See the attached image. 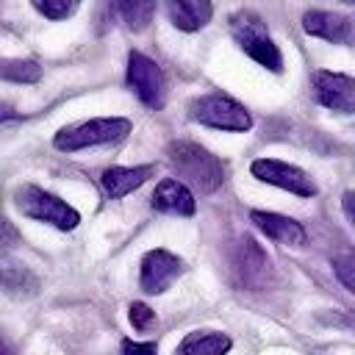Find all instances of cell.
<instances>
[{
    "instance_id": "cell-1",
    "label": "cell",
    "mask_w": 355,
    "mask_h": 355,
    "mask_svg": "<svg viewBox=\"0 0 355 355\" xmlns=\"http://www.w3.org/2000/svg\"><path fill=\"white\" fill-rule=\"evenodd\" d=\"M166 161L178 175V180L186 183L191 191L211 194L225 183V164L197 141H186V139L172 141L166 147Z\"/></svg>"
},
{
    "instance_id": "cell-2",
    "label": "cell",
    "mask_w": 355,
    "mask_h": 355,
    "mask_svg": "<svg viewBox=\"0 0 355 355\" xmlns=\"http://www.w3.org/2000/svg\"><path fill=\"white\" fill-rule=\"evenodd\" d=\"M189 116L205 128L230 130V133H244L252 128L250 111L225 92H208V94L194 97L189 103Z\"/></svg>"
},
{
    "instance_id": "cell-3",
    "label": "cell",
    "mask_w": 355,
    "mask_h": 355,
    "mask_svg": "<svg viewBox=\"0 0 355 355\" xmlns=\"http://www.w3.org/2000/svg\"><path fill=\"white\" fill-rule=\"evenodd\" d=\"M230 36L236 39V44L261 67H266L269 72H280L283 69V55L277 50V44L272 42V36L266 33V25L258 14L252 11H236L230 17Z\"/></svg>"
},
{
    "instance_id": "cell-4",
    "label": "cell",
    "mask_w": 355,
    "mask_h": 355,
    "mask_svg": "<svg viewBox=\"0 0 355 355\" xmlns=\"http://www.w3.org/2000/svg\"><path fill=\"white\" fill-rule=\"evenodd\" d=\"M128 133H130V119H125V116H97V119H86V122L61 128L55 133L53 144L61 153H75V150H86V147L119 141Z\"/></svg>"
},
{
    "instance_id": "cell-5",
    "label": "cell",
    "mask_w": 355,
    "mask_h": 355,
    "mask_svg": "<svg viewBox=\"0 0 355 355\" xmlns=\"http://www.w3.org/2000/svg\"><path fill=\"white\" fill-rule=\"evenodd\" d=\"M14 205L25 216H31L36 222H44V225H53L58 230H72L80 222V214L69 202H64L61 197L39 189L33 183H25V186H19L14 191Z\"/></svg>"
},
{
    "instance_id": "cell-6",
    "label": "cell",
    "mask_w": 355,
    "mask_h": 355,
    "mask_svg": "<svg viewBox=\"0 0 355 355\" xmlns=\"http://www.w3.org/2000/svg\"><path fill=\"white\" fill-rule=\"evenodd\" d=\"M227 261H230V275L241 288L261 291L269 286L272 263H269V255L263 252V247L252 236H239L227 250Z\"/></svg>"
},
{
    "instance_id": "cell-7",
    "label": "cell",
    "mask_w": 355,
    "mask_h": 355,
    "mask_svg": "<svg viewBox=\"0 0 355 355\" xmlns=\"http://www.w3.org/2000/svg\"><path fill=\"white\" fill-rule=\"evenodd\" d=\"M125 80L128 86L136 92V97L150 105V108H161L164 100H166V78H164V69L147 58L144 53L133 50L128 55V72H125Z\"/></svg>"
},
{
    "instance_id": "cell-8",
    "label": "cell",
    "mask_w": 355,
    "mask_h": 355,
    "mask_svg": "<svg viewBox=\"0 0 355 355\" xmlns=\"http://www.w3.org/2000/svg\"><path fill=\"white\" fill-rule=\"evenodd\" d=\"M252 178H258L261 183L277 186L283 191H291L297 197H313L316 194V183L311 180V175L294 164L277 161V158H255L250 164Z\"/></svg>"
},
{
    "instance_id": "cell-9",
    "label": "cell",
    "mask_w": 355,
    "mask_h": 355,
    "mask_svg": "<svg viewBox=\"0 0 355 355\" xmlns=\"http://www.w3.org/2000/svg\"><path fill=\"white\" fill-rule=\"evenodd\" d=\"M183 261L169 252V250H150L144 252L141 258V266H139V286L144 294H164L180 275H183Z\"/></svg>"
},
{
    "instance_id": "cell-10",
    "label": "cell",
    "mask_w": 355,
    "mask_h": 355,
    "mask_svg": "<svg viewBox=\"0 0 355 355\" xmlns=\"http://www.w3.org/2000/svg\"><path fill=\"white\" fill-rule=\"evenodd\" d=\"M313 97L319 105L338 111V114H352L355 111V78L344 72H330V69H316L311 75Z\"/></svg>"
},
{
    "instance_id": "cell-11",
    "label": "cell",
    "mask_w": 355,
    "mask_h": 355,
    "mask_svg": "<svg viewBox=\"0 0 355 355\" xmlns=\"http://www.w3.org/2000/svg\"><path fill=\"white\" fill-rule=\"evenodd\" d=\"M302 28H305V33H311L316 39H324V42H333V44L355 42V19H349L344 14H336V11H322V8L305 11Z\"/></svg>"
},
{
    "instance_id": "cell-12",
    "label": "cell",
    "mask_w": 355,
    "mask_h": 355,
    "mask_svg": "<svg viewBox=\"0 0 355 355\" xmlns=\"http://www.w3.org/2000/svg\"><path fill=\"white\" fill-rule=\"evenodd\" d=\"M250 222L266 233V239L277 241V244H288V247H302L308 233L305 227L291 219V216H283V214H275V211H250Z\"/></svg>"
},
{
    "instance_id": "cell-13",
    "label": "cell",
    "mask_w": 355,
    "mask_h": 355,
    "mask_svg": "<svg viewBox=\"0 0 355 355\" xmlns=\"http://www.w3.org/2000/svg\"><path fill=\"white\" fill-rule=\"evenodd\" d=\"M153 208L161 211V214H175V216H191L197 211V202H194V191L180 183L178 178H164L153 197H150Z\"/></svg>"
},
{
    "instance_id": "cell-14",
    "label": "cell",
    "mask_w": 355,
    "mask_h": 355,
    "mask_svg": "<svg viewBox=\"0 0 355 355\" xmlns=\"http://www.w3.org/2000/svg\"><path fill=\"white\" fill-rule=\"evenodd\" d=\"M153 172H155L153 164H144V166H111V169L103 172L100 183H103V189H105V194L111 200H119V197L130 194L133 189H139L141 183H147L153 178Z\"/></svg>"
},
{
    "instance_id": "cell-15",
    "label": "cell",
    "mask_w": 355,
    "mask_h": 355,
    "mask_svg": "<svg viewBox=\"0 0 355 355\" xmlns=\"http://www.w3.org/2000/svg\"><path fill=\"white\" fill-rule=\"evenodd\" d=\"M0 291L11 297H31L39 291V277L17 258H0Z\"/></svg>"
},
{
    "instance_id": "cell-16",
    "label": "cell",
    "mask_w": 355,
    "mask_h": 355,
    "mask_svg": "<svg viewBox=\"0 0 355 355\" xmlns=\"http://www.w3.org/2000/svg\"><path fill=\"white\" fill-rule=\"evenodd\" d=\"M166 8H169L172 25L180 28V31H186V33L200 31L214 17L211 0H166Z\"/></svg>"
},
{
    "instance_id": "cell-17",
    "label": "cell",
    "mask_w": 355,
    "mask_h": 355,
    "mask_svg": "<svg viewBox=\"0 0 355 355\" xmlns=\"http://www.w3.org/2000/svg\"><path fill=\"white\" fill-rule=\"evenodd\" d=\"M230 344L233 341L225 333H216V330H194V333H189L178 344L175 355H227Z\"/></svg>"
},
{
    "instance_id": "cell-18",
    "label": "cell",
    "mask_w": 355,
    "mask_h": 355,
    "mask_svg": "<svg viewBox=\"0 0 355 355\" xmlns=\"http://www.w3.org/2000/svg\"><path fill=\"white\" fill-rule=\"evenodd\" d=\"M116 17L122 19V25L133 33L147 31L153 17H155V0H111Z\"/></svg>"
},
{
    "instance_id": "cell-19",
    "label": "cell",
    "mask_w": 355,
    "mask_h": 355,
    "mask_svg": "<svg viewBox=\"0 0 355 355\" xmlns=\"http://www.w3.org/2000/svg\"><path fill=\"white\" fill-rule=\"evenodd\" d=\"M0 78L11 83H36L42 78V67L31 58H0Z\"/></svg>"
},
{
    "instance_id": "cell-20",
    "label": "cell",
    "mask_w": 355,
    "mask_h": 355,
    "mask_svg": "<svg viewBox=\"0 0 355 355\" xmlns=\"http://www.w3.org/2000/svg\"><path fill=\"white\" fill-rule=\"evenodd\" d=\"M33 8L47 19H67L78 11L80 0H31Z\"/></svg>"
},
{
    "instance_id": "cell-21",
    "label": "cell",
    "mask_w": 355,
    "mask_h": 355,
    "mask_svg": "<svg viewBox=\"0 0 355 355\" xmlns=\"http://www.w3.org/2000/svg\"><path fill=\"white\" fill-rule=\"evenodd\" d=\"M333 272H336V277L355 294V250H341V252L333 258Z\"/></svg>"
},
{
    "instance_id": "cell-22",
    "label": "cell",
    "mask_w": 355,
    "mask_h": 355,
    "mask_svg": "<svg viewBox=\"0 0 355 355\" xmlns=\"http://www.w3.org/2000/svg\"><path fill=\"white\" fill-rule=\"evenodd\" d=\"M128 319H130V324H133L136 330H147V327L155 322V313H153L144 302H133V305L128 308Z\"/></svg>"
},
{
    "instance_id": "cell-23",
    "label": "cell",
    "mask_w": 355,
    "mask_h": 355,
    "mask_svg": "<svg viewBox=\"0 0 355 355\" xmlns=\"http://www.w3.org/2000/svg\"><path fill=\"white\" fill-rule=\"evenodd\" d=\"M122 352L125 355H158V347H155V341H130V338H125Z\"/></svg>"
},
{
    "instance_id": "cell-24",
    "label": "cell",
    "mask_w": 355,
    "mask_h": 355,
    "mask_svg": "<svg viewBox=\"0 0 355 355\" xmlns=\"http://www.w3.org/2000/svg\"><path fill=\"white\" fill-rule=\"evenodd\" d=\"M19 239V233H17V227L6 219V216H0V247H8V244H14Z\"/></svg>"
},
{
    "instance_id": "cell-25",
    "label": "cell",
    "mask_w": 355,
    "mask_h": 355,
    "mask_svg": "<svg viewBox=\"0 0 355 355\" xmlns=\"http://www.w3.org/2000/svg\"><path fill=\"white\" fill-rule=\"evenodd\" d=\"M341 208H344L347 219L355 225V191H344V197H341Z\"/></svg>"
},
{
    "instance_id": "cell-26",
    "label": "cell",
    "mask_w": 355,
    "mask_h": 355,
    "mask_svg": "<svg viewBox=\"0 0 355 355\" xmlns=\"http://www.w3.org/2000/svg\"><path fill=\"white\" fill-rule=\"evenodd\" d=\"M0 355H17V349L6 341V336H3V333H0Z\"/></svg>"
},
{
    "instance_id": "cell-27",
    "label": "cell",
    "mask_w": 355,
    "mask_h": 355,
    "mask_svg": "<svg viewBox=\"0 0 355 355\" xmlns=\"http://www.w3.org/2000/svg\"><path fill=\"white\" fill-rule=\"evenodd\" d=\"M11 116H14V108L6 105V103H0V122H6V119H11Z\"/></svg>"
},
{
    "instance_id": "cell-28",
    "label": "cell",
    "mask_w": 355,
    "mask_h": 355,
    "mask_svg": "<svg viewBox=\"0 0 355 355\" xmlns=\"http://www.w3.org/2000/svg\"><path fill=\"white\" fill-rule=\"evenodd\" d=\"M341 3H352V6H355V0H341Z\"/></svg>"
}]
</instances>
